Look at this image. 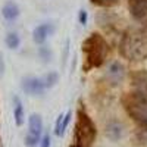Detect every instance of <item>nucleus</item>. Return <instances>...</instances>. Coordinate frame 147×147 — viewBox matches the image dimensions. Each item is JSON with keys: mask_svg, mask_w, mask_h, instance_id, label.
I'll return each mask as SVG.
<instances>
[{"mask_svg": "<svg viewBox=\"0 0 147 147\" xmlns=\"http://www.w3.org/2000/svg\"><path fill=\"white\" fill-rule=\"evenodd\" d=\"M41 80H43L44 87H46V88H50V87H53V85H56V82L59 81V75H57V72H53V71H52V72L46 74Z\"/></svg>", "mask_w": 147, "mask_h": 147, "instance_id": "nucleus-15", "label": "nucleus"}, {"mask_svg": "<svg viewBox=\"0 0 147 147\" xmlns=\"http://www.w3.org/2000/svg\"><path fill=\"white\" fill-rule=\"evenodd\" d=\"M21 13V10H19V6L15 3V2H6L5 6L2 7V15L6 21H15Z\"/></svg>", "mask_w": 147, "mask_h": 147, "instance_id": "nucleus-11", "label": "nucleus"}, {"mask_svg": "<svg viewBox=\"0 0 147 147\" xmlns=\"http://www.w3.org/2000/svg\"><path fill=\"white\" fill-rule=\"evenodd\" d=\"M22 90L25 91L27 94L30 96H41L46 90L44 84H43V80L41 78H35V77H27L22 80V84H21Z\"/></svg>", "mask_w": 147, "mask_h": 147, "instance_id": "nucleus-6", "label": "nucleus"}, {"mask_svg": "<svg viewBox=\"0 0 147 147\" xmlns=\"http://www.w3.org/2000/svg\"><path fill=\"white\" fill-rule=\"evenodd\" d=\"M13 102H15V109H13L15 122H16L18 127H21L24 124V106H22V103H21V100L18 99V97H15Z\"/></svg>", "mask_w": 147, "mask_h": 147, "instance_id": "nucleus-13", "label": "nucleus"}, {"mask_svg": "<svg viewBox=\"0 0 147 147\" xmlns=\"http://www.w3.org/2000/svg\"><path fill=\"white\" fill-rule=\"evenodd\" d=\"M128 9L132 18L143 19L147 16V0H128Z\"/></svg>", "mask_w": 147, "mask_h": 147, "instance_id": "nucleus-9", "label": "nucleus"}, {"mask_svg": "<svg viewBox=\"0 0 147 147\" xmlns=\"http://www.w3.org/2000/svg\"><path fill=\"white\" fill-rule=\"evenodd\" d=\"M5 43L9 49H12V50H16V49L19 47L21 44V38H19V35L16 32H9L6 35V38H5Z\"/></svg>", "mask_w": 147, "mask_h": 147, "instance_id": "nucleus-14", "label": "nucleus"}, {"mask_svg": "<svg viewBox=\"0 0 147 147\" xmlns=\"http://www.w3.org/2000/svg\"><path fill=\"white\" fill-rule=\"evenodd\" d=\"M124 105L128 115L137 122L141 128H147V102L138 99L132 93L124 99Z\"/></svg>", "mask_w": 147, "mask_h": 147, "instance_id": "nucleus-4", "label": "nucleus"}, {"mask_svg": "<svg viewBox=\"0 0 147 147\" xmlns=\"http://www.w3.org/2000/svg\"><path fill=\"white\" fill-rule=\"evenodd\" d=\"M125 77V68L124 65H121L119 62H113L110 63L109 69H107V80L112 82L113 85H118L119 82H122Z\"/></svg>", "mask_w": 147, "mask_h": 147, "instance_id": "nucleus-10", "label": "nucleus"}, {"mask_svg": "<svg viewBox=\"0 0 147 147\" xmlns=\"http://www.w3.org/2000/svg\"><path fill=\"white\" fill-rule=\"evenodd\" d=\"M71 147H80V146H78V144H75V146H71Z\"/></svg>", "mask_w": 147, "mask_h": 147, "instance_id": "nucleus-25", "label": "nucleus"}, {"mask_svg": "<svg viewBox=\"0 0 147 147\" xmlns=\"http://www.w3.org/2000/svg\"><path fill=\"white\" fill-rule=\"evenodd\" d=\"M28 127H30V132L32 134H41L43 131V119L40 115H37V113H32L28 119Z\"/></svg>", "mask_w": 147, "mask_h": 147, "instance_id": "nucleus-12", "label": "nucleus"}, {"mask_svg": "<svg viewBox=\"0 0 147 147\" xmlns=\"http://www.w3.org/2000/svg\"><path fill=\"white\" fill-rule=\"evenodd\" d=\"M55 32V27L52 24H41V25L35 27L32 31V40L37 44H43L49 35H52Z\"/></svg>", "mask_w": 147, "mask_h": 147, "instance_id": "nucleus-8", "label": "nucleus"}, {"mask_svg": "<svg viewBox=\"0 0 147 147\" xmlns=\"http://www.w3.org/2000/svg\"><path fill=\"white\" fill-rule=\"evenodd\" d=\"M105 132H106V137L107 138H110L112 141H118L119 138H122V136H124L125 127L119 121H109L107 124H106Z\"/></svg>", "mask_w": 147, "mask_h": 147, "instance_id": "nucleus-7", "label": "nucleus"}, {"mask_svg": "<svg viewBox=\"0 0 147 147\" xmlns=\"http://www.w3.org/2000/svg\"><path fill=\"white\" fill-rule=\"evenodd\" d=\"M69 121H71V112H68L65 116H63V124H62V132H65L68 124H69Z\"/></svg>", "mask_w": 147, "mask_h": 147, "instance_id": "nucleus-22", "label": "nucleus"}, {"mask_svg": "<svg viewBox=\"0 0 147 147\" xmlns=\"http://www.w3.org/2000/svg\"><path fill=\"white\" fill-rule=\"evenodd\" d=\"M119 52L128 60L140 62L147 59V35L137 30H129L121 40Z\"/></svg>", "mask_w": 147, "mask_h": 147, "instance_id": "nucleus-1", "label": "nucleus"}, {"mask_svg": "<svg viewBox=\"0 0 147 147\" xmlns=\"http://www.w3.org/2000/svg\"><path fill=\"white\" fill-rule=\"evenodd\" d=\"M5 72V62H3V56H2V53H0V75Z\"/></svg>", "mask_w": 147, "mask_h": 147, "instance_id": "nucleus-24", "label": "nucleus"}, {"mask_svg": "<svg viewBox=\"0 0 147 147\" xmlns=\"http://www.w3.org/2000/svg\"><path fill=\"white\" fill-rule=\"evenodd\" d=\"M40 147H50V136L49 134H46L43 140L40 141Z\"/></svg>", "mask_w": 147, "mask_h": 147, "instance_id": "nucleus-21", "label": "nucleus"}, {"mask_svg": "<svg viewBox=\"0 0 147 147\" xmlns=\"http://www.w3.org/2000/svg\"><path fill=\"white\" fill-rule=\"evenodd\" d=\"M131 87L132 94L137 96L138 99L147 102V71L140 69L136 71L131 75Z\"/></svg>", "mask_w": 147, "mask_h": 147, "instance_id": "nucleus-5", "label": "nucleus"}, {"mask_svg": "<svg viewBox=\"0 0 147 147\" xmlns=\"http://www.w3.org/2000/svg\"><path fill=\"white\" fill-rule=\"evenodd\" d=\"M119 2V0H91L93 5H97V6H103V7H110Z\"/></svg>", "mask_w": 147, "mask_h": 147, "instance_id": "nucleus-18", "label": "nucleus"}, {"mask_svg": "<svg viewBox=\"0 0 147 147\" xmlns=\"http://www.w3.org/2000/svg\"><path fill=\"white\" fill-rule=\"evenodd\" d=\"M96 127L93 124V121L90 116L80 110L78 118H77V124H75V138L77 144L80 147H90L93 141L96 140Z\"/></svg>", "mask_w": 147, "mask_h": 147, "instance_id": "nucleus-3", "label": "nucleus"}, {"mask_svg": "<svg viewBox=\"0 0 147 147\" xmlns=\"http://www.w3.org/2000/svg\"><path fill=\"white\" fill-rule=\"evenodd\" d=\"M38 55L40 57L43 59V62H49V60L52 59V52H50V49H47L46 46H41L38 49Z\"/></svg>", "mask_w": 147, "mask_h": 147, "instance_id": "nucleus-17", "label": "nucleus"}, {"mask_svg": "<svg viewBox=\"0 0 147 147\" xmlns=\"http://www.w3.org/2000/svg\"><path fill=\"white\" fill-rule=\"evenodd\" d=\"M137 141H138L141 146H146V147H147V128H141V129L137 132Z\"/></svg>", "mask_w": 147, "mask_h": 147, "instance_id": "nucleus-19", "label": "nucleus"}, {"mask_svg": "<svg viewBox=\"0 0 147 147\" xmlns=\"http://www.w3.org/2000/svg\"><path fill=\"white\" fill-rule=\"evenodd\" d=\"M80 22L82 25H85V22H87V12L85 10H80Z\"/></svg>", "mask_w": 147, "mask_h": 147, "instance_id": "nucleus-23", "label": "nucleus"}, {"mask_svg": "<svg viewBox=\"0 0 147 147\" xmlns=\"http://www.w3.org/2000/svg\"><path fill=\"white\" fill-rule=\"evenodd\" d=\"M82 52L85 55V62H87V65H84V71H88L90 68H97L105 62L109 53V46L100 34L93 32L84 40Z\"/></svg>", "mask_w": 147, "mask_h": 147, "instance_id": "nucleus-2", "label": "nucleus"}, {"mask_svg": "<svg viewBox=\"0 0 147 147\" xmlns=\"http://www.w3.org/2000/svg\"><path fill=\"white\" fill-rule=\"evenodd\" d=\"M63 116L65 115H59L57 116V121H56V128H55V132H56V136H63V132H62V124H63Z\"/></svg>", "mask_w": 147, "mask_h": 147, "instance_id": "nucleus-20", "label": "nucleus"}, {"mask_svg": "<svg viewBox=\"0 0 147 147\" xmlns=\"http://www.w3.org/2000/svg\"><path fill=\"white\" fill-rule=\"evenodd\" d=\"M38 143H40V136L38 134H32V132L27 134V137H25V146L27 147H35Z\"/></svg>", "mask_w": 147, "mask_h": 147, "instance_id": "nucleus-16", "label": "nucleus"}]
</instances>
